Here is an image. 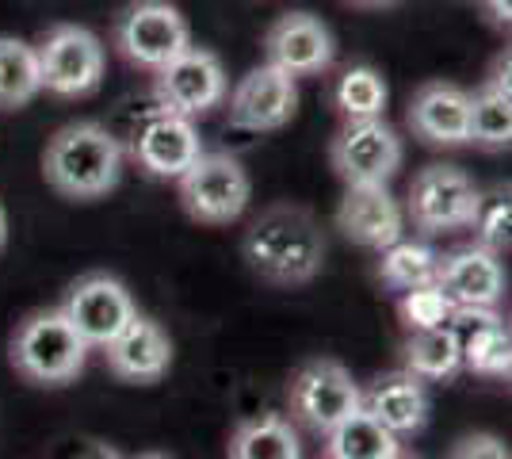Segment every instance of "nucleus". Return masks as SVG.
Segmentation results:
<instances>
[{"mask_svg": "<svg viewBox=\"0 0 512 459\" xmlns=\"http://www.w3.org/2000/svg\"><path fill=\"white\" fill-rule=\"evenodd\" d=\"M470 92L451 81H428L409 100V131L425 146H467Z\"/></svg>", "mask_w": 512, "mask_h": 459, "instance_id": "a211bd4d", "label": "nucleus"}, {"mask_svg": "<svg viewBox=\"0 0 512 459\" xmlns=\"http://www.w3.org/2000/svg\"><path fill=\"white\" fill-rule=\"evenodd\" d=\"M35 54L43 88L62 100L92 96L104 81V43L81 23H54Z\"/></svg>", "mask_w": 512, "mask_h": 459, "instance_id": "0eeeda50", "label": "nucleus"}, {"mask_svg": "<svg viewBox=\"0 0 512 459\" xmlns=\"http://www.w3.org/2000/svg\"><path fill=\"white\" fill-rule=\"evenodd\" d=\"M363 387L352 379V372L344 368L341 360L333 356H321V360H310L302 364L295 379L287 383V406H291V417L302 421L306 429L314 433H329L337 429L344 417H352L360 410Z\"/></svg>", "mask_w": 512, "mask_h": 459, "instance_id": "6e6552de", "label": "nucleus"}, {"mask_svg": "<svg viewBox=\"0 0 512 459\" xmlns=\"http://www.w3.org/2000/svg\"><path fill=\"white\" fill-rule=\"evenodd\" d=\"M230 459H302L299 433L279 414H260L241 421L226 448Z\"/></svg>", "mask_w": 512, "mask_h": 459, "instance_id": "5701e85b", "label": "nucleus"}, {"mask_svg": "<svg viewBox=\"0 0 512 459\" xmlns=\"http://www.w3.org/2000/svg\"><path fill=\"white\" fill-rule=\"evenodd\" d=\"M478 211H482V192L455 165H425L409 180L406 215L413 222V230H421L425 238L467 230V226H474Z\"/></svg>", "mask_w": 512, "mask_h": 459, "instance_id": "423d86ee", "label": "nucleus"}, {"mask_svg": "<svg viewBox=\"0 0 512 459\" xmlns=\"http://www.w3.org/2000/svg\"><path fill=\"white\" fill-rule=\"evenodd\" d=\"M333 58H337L333 31L310 12H287L264 35V62L283 69L295 81L333 69Z\"/></svg>", "mask_w": 512, "mask_h": 459, "instance_id": "f8f14e48", "label": "nucleus"}, {"mask_svg": "<svg viewBox=\"0 0 512 459\" xmlns=\"http://www.w3.org/2000/svg\"><path fill=\"white\" fill-rule=\"evenodd\" d=\"M241 257L249 264V272L264 284L302 287L325 264V238L310 211L276 203L249 222L241 238Z\"/></svg>", "mask_w": 512, "mask_h": 459, "instance_id": "f257e3e1", "label": "nucleus"}, {"mask_svg": "<svg viewBox=\"0 0 512 459\" xmlns=\"http://www.w3.org/2000/svg\"><path fill=\"white\" fill-rule=\"evenodd\" d=\"M512 138V92H509V54L497 58L493 73L478 92H470L467 142L482 150H509Z\"/></svg>", "mask_w": 512, "mask_h": 459, "instance_id": "aec40b11", "label": "nucleus"}, {"mask_svg": "<svg viewBox=\"0 0 512 459\" xmlns=\"http://www.w3.org/2000/svg\"><path fill=\"white\" fill-rule=\"evenodd\" d=\"M134 459H172V456H165V452H142V456H134Z\"/></svg>", "mask_w": 512, "mask_h": 459, "instance_id": "f704fd0d", "label": "nucleus"}, {"mask_svg": "<svg viewBox=\"0 0 512 459\" xmlns=\"http://www.w3.org/2000/svg\"><path fill=\"white\" fill-rule=\"evenodd\" d=\"M398 318H402V326H406L409 333L448 326L451 303L436 284L413 287V291H402V299H398Z\"/></svg>", "mask_w": 512, "mask_h": 459, "instance_id": "cd10ccee", "label": "nucleus"}, {"mask_svg": "<svg viewBox=\"0 0 512 459\" xmlns=\"http://www.w3.org/2000/svg\"><path fill=\"white\" fill-rule=\"evenodd\" d=\"M58 310L65 314V322L81 333L88 349H104L138 314L127 284L111 272H85L81 280H73Z\"/></svg>", "mask_w": 512, "mask_h": 459, "instance_id": "1a4fd4ad", "label": "nucleus"}, {"mask_svg": "<svg viewBox=\"0 0 512 459\" xmlns=\"http://www.w3.org/2000/svg\"><path fill=\"white\" fill-rule=\"evenodd\" d=\"M398 452H406V444L363 406L325 433V459H394Z\"/></svg>", "mask_w": 512, "mask_h": 459, "instance_id": "4be33fe9", "label": "nucleus"}, {"mask_svg": "<svg viewBox=\"0 0 512 459\" xmlns=\"http://www.w3.org/2000/svg\"><path fill=\"white\" fill-rule=\"evenodd\" d=\"M436 264H440V257L425 241L402 238L379 253V280L390 291H413V287L436 284Z\"/></svg>", "mask_w": 512, "mask_h": 459, "instance_id": "a878e982", "label": "nucleus"}, {"mask_svg": "<svg viewBox=\"0 0 512 459\" xmlns=\"http://www.w3.org/2000/svg\"><path fill=\"white\" fill-rule=\"evenodd\" d=\"M153 77H157L161 111L184 115L192 123L199 115L222 108L226 92H230V77H226L222 58L207 46H188L184 54H176L169 66H161Z\"/></svg>", "mask_w": 512, "mask_h": 459, "instance_id": "9b49d317", "label": "nucleus"}, {"mask_svg": "<svg viewBox=\"0 0 512 459\" xmlns=\"http://www.w3.org/2000/svg\"><path fill=\"white\" fill-rule=\"evenodd\" d=\"M474 230H478V241H474V245H482V249H490V253L501 257V253L509 249V199L490 203V211L482 207L478 219H474Z\"/></svg>", "mask_w": 512, "mask_h": 459, "instance_id": "c85d7f7f", "label": "nucleus"}, {"mask_svg": "<svg viewBox=\"0 0 512 459\" xmlns=\"http://www.w3.org/2000/svg\"><path fill=\"white\" fill-rule=\"evenodd\" d=\"M486 4V16H490L497 27H509V4L512 0H482Z\"/></svg>", "mask_w": 512, "mask_h": 459, "instance_id": "2f4dec72", "label": "nucleus"}, {"mask_svg": "<svg viewBox=\"0 0 512 459\" xmlns=\"http://www.w3.org/2000/svg\"><path fill=\"white\" fill-rule=\"evenodd\" d=\"M111 39L130 66L157 73L192 46V27L169 0H130L115 16Z\"/></svg>", "mask_w": 512, "mask_h": 459, "instance_id": "39448f33", "label": "nucleus"}, {"mask_svg": "<svg viewBox=\"0 0 512 459\" xmlns=\"http://www.w3.org/2000/svg\"><path fill=\"white\" fill-rule=\"evenodd\" d=\"M348 4H356V8H390L398 0H348Z\"/></svg>", "mask_w": 512, "mask_h": 459, "instance_id": "473e14b6", "label": "nucleus"}, {"mask_svg": "<svg viewBox=\"0 0 512 459\" xmlns=\"http://www.w3.org/2000/svg\"><path fill=\"white\" fill-rule=\"evenodd\" d=\"M127 165L123 142L107 131L104 123H65L62 131H54V138L46 142L43 153V176L46 184L65 199H88L107 196Z\"/></svg>", "mask_w": 512, "mask_h": 459, "instance_id": "f03ea898", "label": "nucleus"}, {"mask_svg": "<svg viewBox=\"0 0 512 459\" xmlns=\"http://www.w3.org/2000/svg\"><path fill=\"white\" fill-rule=\"evenodd\" d=\"M39 92H43V77H39L35 46L16 35H0V111L27 108Z\"/></svg>", "mask_w": 512, "mask_h": 459, "instance_id": "b1692460", "label": "nucleus"}, {"mask_svg": "<svg viewBox=\"0 0 512 459\" xmlns=\"http://www.w3.org/2000/svg\"><path fill=\"white\" fill-rule=\"evenodd\" d=\"M402 364L421 383H444L463 372V341L451 326L417 329L402 345Z\"/></svg>", "mask_w": 512, "mask_h": 459, "instance_id": "412c9836", "label": "nucleus"}, {"mask_svg": "<svg viewBox=\"0 0 512 459\" xmlns=\"http://www.w3.org/2000/svg\"><path fill=\"white\" fill-rule=\"evenodd\" d=\"M448 459H512L509 444L497 433H467L451 444Z\"/></svg>", "mask_w": 512, "mask_h": 459, "instance_id": "c756f323", "label": "nucleus"}, {"mask_svg": "<svg viewBox=\"0 0 512 459\" xmlns=\"http://www.w3.org/2000/svg\"><path fill=\"white\" fill-rule=\"evenodd\" d=\"M199 153H203V142H199L195 123L184 115H172V111H157L130 146V157L138 161V169L157 180H176Z\"/></svg>", "mask_w": 512, "mask_h": 459, "instance_id": "f3484780", "label": "nucleus"}, {"mask_svg": "<svg viewBox=\"0 0 512 459\" xmlns=\"http://www.w3.org/2000/svg\"><path fill=\"white\" fill-rule=\"evenodd\" d=\"M337 230L363 249L383 253L386 245L406 238V211L386 184H360L344 192L337 207Z\"/></svg>", "mask_w": 512, "mask_h": 459, "instance_id": "2eb2a0df", "label": "nucleus"}, {"mask_svg": "<svg viewBox=\"0 0 512 459\" xmlns=\"http://www.w3.org/2000/svg\"><path fill=\"white\" fill-rule=\"evenodd\" d=\"M360 406L375 417L379 425H386L398 440L417 437L428 425V410H432L425 383H421L417 375H409L406 368H402V372L379 375V379L363 391Z\"/></svg>", "mask_w": 512, "mask_h": 459, "instance_id": "6ab92c4d", "label": "nucleus"}, {"mask_svg": "<svg viewBox=\"0 0 512 459\" xmlns=\"http://www.w3.org/2000/svg\"><path fill=\"white\" fill-rule=\"evenodd\" d=\"M73 459H127L119 448H111V444H104V440H92V444H85L81 452Z\"/></svg>", "mask_w": 512, "mask_h": 459, "instance_id": "7c9ffc66", "label": "nucleus"}, {"mask_svg": "<svg viewBox=\"0 0 512 459\" xmlns=\"http://www.w3.org/2000/svg\"><path fill=\"white\" fill-rule=\"evenodd\" d=\"M402 157H406V146L386 119H344V127L333 134V146H329L333 173L348 188L386 184L402 169Z\"/></svg>", "mask_w": 512, "mask_h": 459, "instance_id": "9d476101", "label": "nucleus"}, {"mask_svg": "<svg viewBox=\"0 0 512 459\" xmlns=\"http://www.w3.org/2000/svg\"><path fill=\"white\" fill-rule=\"evenodd\" d=\"M226 108H230V119L245 131H279L299 111V88H295V77L264 62L249 69L226 92Z\"/></svg>", "mask_w": 512, "mask_h": 459, "instance_id": "ddd939ff", "label": "nucleus"}, {"mask_svg": "<svg viewBox=\"0 0 512 459\" xmlns=\"http://www.w3.org/2000/svg\"><path fill=\"white\" fill-rule=\"evenodd\" d=\"M436 287L451 306H482L497 310L505 299V264L482 245H463L436 264Z\"/></svg>", "mask_w": 512, "mask_h": 459, "instance_id": "dca6fc26", "label": "nucleus"}, {"mask_svg": "<svg viewBox=\"0 0 512 459\" xmlns=\"http://www.w3.org/2000/svg\"><path fill=\"white\" fill-rule=\"evenodd\" d=\"M8 360L16 375L35 387H65L85 372L88 345L65 322L58 306H46V310H31L16 326L8 341Z\"/></svg>", "mask_w": 512, "mask_h": 459, "instance_id": "7ed1b4c3", "label": "nucleus"}, {"mask_svg": "<svg viewBox=\"0 0 512 459\" xmlns=\"http://www.w3.org/2000/svg\"><path fill=\"white\" fill-rule=\"evenodd\" d=\"M463 341V368L486 379H509L512 372V333L509 322H486L467 333H459Z\"/></svg>", "mask_w": 512, "mask_h": 459, "instance_id": "393cba45", "label": "nucleus"}, {"mask_svg": "<svg viewBox=\"0 0 512 459\" xmlns=\"http://www.w3.org/2000/svg\"><path fill=\"white\" fill-rule=\"evenodd\" d=\"M394 459H413V456H406V452H398V456H394Z\"/></svg>", "mask_w": 512, "mask_h": 459, "instance_id": "c9c22d12", "label": "nucleus"}, {"mask_svg": "<svg viewBox=\"0 0 512 459\" xmlns=\"http://www.w3.org/2000/svg\"><path fill=\"white\" fill-rule=\"evenodd\" d=\"M333 104L344 119H383L386 81L379 69L348 66L333 85Z\"/></svg>", "mask_w": 512, "mask_h": 459, "instance_id": "bb28decb", "label": "nucleus"}, {"mask_svg": "<svg viewBox=\"0 0 512 459\" xmlns=\"http://www.w3.org/2000/svg\"><path fill=\"white\" fill-rule=\"evenodd\" d=\"M4 245H8V211L0 203V253H4Z\"/></svg>", "mask_w": 512, "mask_h": 459, "instance_id": "72a5a7b5", "label": "nucleus"}, {"mask_svg": "<svg viewBox=\"0 0 512 459\" xmlns=\"http://www.w3.org/2000/svg\"><path fill=\"white\" fill-rule=\"evenodd\" d=\"M176 196L192 222L203 226H230L245 215L253 180L249 169L230 153H199L184 173L176 176Z\"/></svg>", "mask_w": 512, "mask_h": 459, "instance_id": "20e7f679", "label": "nucleus"}, {"mask_svg": "<svg viewBox=\"0 0 512 459\" xmlns=\"http://www.w3.org/2000/svg\"><path fill=\"white\" fill-rule=\"evenodd\" d=\"M104 364L119 383H134V387L161 383L172 368L169 333L161 329V322H153L146 314H134V322L115 341L104 345Z\"/></svg>", "mask_w": 512, "mask_h": 459, "instance_id": "4468645a", "label": "nucleus"}]
</instances>
